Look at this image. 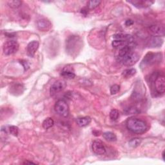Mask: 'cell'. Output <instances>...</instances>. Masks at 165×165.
Instances as JSON below:
<instances>
[{"label": "cell", "mask_w": 165, "mask_h": 165, "mask_svg": "<svg viewBox=\"0 0 165 165\" xmlns=\"http://www.w3.org/2000/svg\"><path fill=\"white\" fill-rule=\"evenodd\" d=\"M8 131L10 134H12L14 136H18L19 134V129L16 126H8Z\"/></svg>", "instance_id": "obj_28"}, {"label": "cell", "mask_w": 165, "mask_h": 165, "mask_svg": "<svg viewBox=\"0 0 165 165\" xmlns=\"http://www.w3.org/2000/svg\"><path fill=\"white\" fill-rule=\"evenodd\" d=\"M119 117V112L116 109H113L110 112V118L112 121H116Z\"/></svg>", "instance_id": "obj_26"}, {"label": "cell", "mask_w": 165, "mask_h": 165, "mask_svg": "<svg viewBox=\"0 0 165 165\" xmlns=\"http://www.w3.org/2000/svg\"><path fill=\"white\" fill-rule=\"evenodd\" d=\"M92 150L96 155H104L106 153V148L103 142L100 140H95L92 142Z\"/></svg>", "instance_id": "obj_9"}, {"label": "cell", "mask_w": 165, "mask_h": 165, "mask_svg": "<svg viewBox=\"0 0 165 165\" xmlns=\"http://www.w3.org/2000/svg\"><path fill=\"white\" fill-rule=\"evenodd\" d=\"M163 43V39L161 37L152 36L148 41V45L150 47H160Z\"/></svg>", "instance_id": "obj_13"}, {"label": "cell", "mask_w": 165, "mask_h": 165, "mask_svg": "<svg viewBox=\"0 0 165 165\" xmlns=\"http://www.w3.org/2000/svg\"><path fill=\"white\" fill-rule=\"evenodd\" d=\"M39 48V43L38 41H32L31 42H30L27 47V55L30 57V58H33L38 50Z\"/></svg>", "instance_id": "obj_11"}, {"label": "cell", "mask_w": 165, "mask_h": 165, "mask_svg": "<svg viewBox=\"0 0 165 165\" xmlns=\"http://www.w3.org/2000/svg\"><path fill=\"white\" fill-rule=\"evenodd\" d=\"M23 164H36V163H34V162H32V161H26L25 162H23Z\"/></svg>", "instance_id": "obj_34"}, {"label": "cell", "mask_w": 165, "mask_h": 165, "mask_svg": "<svg viewBox=\"0 0 165 165\" xmlns=\"http://www.w3.org/2000/svg\"><path fill=\"white\" fill-rule=\"evenodd\" d=\"M61 75L63 78H66V79H69V80H71V79H74L75 75V74L69 69V67H65L63 69V71L61 73Z\"/></svg>", "instance_id": "obj_19"}, {"label": "cell", "mask_w": 165, "mask_h": 165, "mask_svg": "<svg viewBox=\"0 0 165 165\" xmlns=\"http://www.w3.org/2000/svg\"><path fill=\"white\" fill-rule=\"evenodd\" d=\"M81 47L82 41L78 36H71L66 41V50L71 56L78 54Z\"/></svg>", "instance_id": "obj_2"}, {"label": "cell", "mask_w": 165, "mask_h": 165, "mask_svg": "<svg viewBox=\"0 0 165 165\" xmlns=\"http://www.w3.org/2000/svg\"><path fill=\"white\" fill-rule=\"evenodd\" d=\"M164 152H162V159H163V160L164 159Z\"/></svg>", "instance_id": "obj_35"}, {"label": "cell", "mask_w": 165, "mask_h": 165, "mask_svg": "<svg viewBox=\"0 0 165 165\" xmlns=\"http://www.w3.org/2000/svg\"><path fill=\"white\" fill-rule=\"evenodd\" d=\"M66 86H67V83L63 80H58L54 82L50 89L51 95L54 96L55 95L61 92L65 89Z\"/></svg>", "instance_id": "obj_8"}, {"label": "cell", "mask_w": 165, "mask_h": 165, "mask_svg": "<svg viewBox=\"0 0 165 165\" xmlns=\"http://www.w3.org/2000/svg\"><path fill=\"white\" fill-rule=\"evenodd\" d=\"M19 49V44L17 41L10 40L7 41L3 45V52L6 56L14 54L18 52Z\"/></svg>", "instance_id": "obj_7"}, {"label": "cell", "mask_w": 165, "mask_h": 165, "mask_svg": "<svg viewBox=\"0 0 165 165\" xmlns=\"http://www.w3.org/2000/svg\"><path fill=\"white\" fill-rule=\"evenodd\" d=\"M137 8H146L153 3V2L150 1H142V0H136V1L128 2Z\"/></svg>", "instance_id": "obj_16"}, {"label": "cell", "mask_w": 165, "mask_h": 165, "mask_svg": "<svg viewBox=\"0 0 165 165\" xmlns=\"http://www.w3.org/2000/svg\"><path fill=\"white\" fill-rule=\"evenodd\" d=\"M112 45L114 48L119 49L122 48L123 47H125L126 45H135V42L131 43V42L126 41L114 39L112 43Z\"/></svg>", "instance_id": "obj_14"}, {"label": "cell", "mask_w": 165, "mask_h": 165, "mask_svg": "<svg viewBox=\"0 0 165 165\" xmlns=\"http://www.w3.org/2000/svg\"><path fill=\"white\" fill-rule=\"evenodd\" d=\"M8 5L10 7L13 8H18L21 5V2L18 0H14V1H10L8 2Z\"/></svg>", "instance_id": "obj_27"}, {"label": "cell", "mask_w": 165, "mask_h": 165, "mask_svg": "<svg viewBox=\"0 0 165 165\" xmlns=\"http://www.w3.org/2000/svg\"><path fill=\"white\" fill-rule=\"evenodd\" d=\"M5 36H7V37H9V38H12V37H14L15 36V33H6Z\"/></svg>", "instance_id": "obj_33"}, {"label": "cell", "mask_w": 165, "mask_h": 165, "mask_svg": "<svg viewBox=\"0 0 165 165\" xmlns=\"http://www.w3.org/2000/svg\"><path fill=\"white\" fill-rule=\"evenodd\" d=\"M55 111L63 117H67L69 115V107L68 104L63 100H58L54 106Z\"/></svg>", "instance_id": "obj_5"}, {"label": "cell", "mask_w": 165, "mask_h": 165, "mask_svg": "<svg viewBox=\"0 0 165 165\" xmlns=\"http://www.w3.org/2000/svg\"><path fill=\"white\" fill-rule=\"evenodd\" d=\"M51 23L46 19H41L37 21V27L41 31H47L51 27Z\"/></svg>", "instance_id": "obj_12"}, {"label": "cell", "mask_w": 165, "mask_h": 165, "mask_svg": "<svg viewBox=\"0 0 165 165\" xmlns=\"http://www.w3.org/2000/svg\"><path fill=\"white\" fill-rule=\"evenodd\" d=\"M120 90V86L118 85H114L111 88V93L112 95L116 94Z\"/></svg>", "instance_id": "obj_29"}, {"label": "cell", "mask_w": 165, "mask_h": 165, "mask_svg": "<svg viewBox=\"0 0 165 165\" xmlns=\"http://www.w3.org/2000/svg\"><path fill=\"white\" fill-rule=\"evenodd\" d=\"M161 59H162L161 54L148 52L146 55L144 59L141 61L140 66L142 69L145 68L146 67H147V66L152 65L157 62L161 61Z\"/></svg>", "instance_id": "obj_4"}, {"label": "cell", "mask_w": 165, "mask_h": 165, "mask_svg": "<svg viewBox=\"0 0 165 165\" xmlns=\"http://www.w3.org/2000/svg\"><path fill=\"white\" fill-rule=\"evenodd\" d=\"M149 32L152 36L161 37L164 36V28L162 26L159 25H151L149 27Z\"/></svg>", "instance_id": "obj_10"}, {"label": "cell", "mask_w": 165, "mask_h": 165, "mask_svg": "<svg viewBox=\"0 0 165 165\" xmlns=\"http://www.w3.org/2000/svg\"><path fill=\"white\" fill-rule=\"evenodd\" d=\"M136 74V70L134 69H128L125 70L123 73L122 75L125 78H130L131 77L134 76Z\"/></svg>", "instance_id": "obj_22"}, {"label": "cell", "mask_w": 165, "mask_h": 165, "mask_svg": "<svg viewBox=\"0 0 165 165\" xmlns=\"http://www.w3.org/2000/svg\"><path fill=\"white\" fill-rule=\"evenodd\" d=\"M20 63H21L22 65H23V67L25 70H27V69H29V64H28V62L27 61L21 60L20 61Z\"/></svg>", "instance_id": "obj_30"}, {"label": "cell", "mask_w": 165, "mask_h": 165, "mask_svg": "<svg viewBox=\"0 0 165 165\" xmlns=\"http://www.w3.org/2000/svg\"><path fill=\"white\" fill-rule=\"evenodd\" d=\"M150 78L153 82L156 92L159 94H163L165 91L164 76L160 74L155 73L152 75Z\"/></svg>", "instance_id": "obj_3"}, {"label": "cell", "mask_w": 165, "mask_h": 165, "mask_svg": "<svg viewBox=\"0 0 165 165\" xmlns=\"http://www.w3.org/2000/svg\"><path fill=\"white\" fill-rule=\"evenodd\" d=\"M10 90L11 94L18 95L21 94L22 92L24 91V86L21 83H16L10 87Z\"/></svg>", "instance_id": "obj_15"}, {"label": "cell", "mask_w": 165, "mask_h": 165, "mask_svg": "<svg viewBox=\"0 0 165 165\" xmlns=\"http://www.w3.org/2000/svg\"><path fill=\"white\" fill-rule=\"evenodd\" d=\"M101 3V2L100 1V0H91V1H89L88 2L87 8L90 10L94 9L100 5Z\"/></svg>", "instance_id": "obj_23"}, {"label": "cell", "mask_w": 165, "mask_h": 165, "mask_svg": "<svg viewBox=\"0 0 165 165\" xmlns=\"http://www.w3.org/2000/svg\"><path fill=\"white\" fill-rule=\"evenodd\" d=\"M88 9H89V8H86V7L82 8L81 10V13L83 15H84V16H86L87 14H88V12H89V11H88Z\"/></svg>", "instance_id": "obj_32"}, {"label": "cell", "mask_w": 165, "mask_h": 165, "mask_svg": "<svg viewBox=\"0 0 165 165\" xmlns=\"http://www.w3.org/2000/svg\"><path fill=\"white\" fill-rule=\"evenodd\" d=\"M139 54L134 52H131L126 56L119 58L117 60L121 64L125 66H131L136 63V62L139 60Z\"/></svg>", "instance_id": "obj_6"}, {"label": "cell", "mask_w": 165, "mask_h": 165, "mask_svg": "<svg viewBox=\"0 0 165 165\" xmlns=\"http://www.w3.org/2000/svg\"><path fill=\"white\" fill-rule=\"evenodd\" d=\"M113 38L114 39L117 40H122V41H129L131 43L135 42L134 38L130 34H116L113 36Z\"/></svg>", "instance_id": "obj_17"}, {"label": "cell", "mask_w": 165, "mask_h": 165, "mask_svg": "<svg viewBox=\"0 0 165 165\" xmlns=\"http://www.w3.org/2000/svg\"><path fill=\"white\" fill-rule=\"evenodd\" d=\"M76 122L80 127H85L90 123L91 118L89 116L79 117L76 119Z\"/></svg>", "instance_id": "obj_18"}, {"label": "cell", "mask_w": 165, "mask_h": 165, "mask_svg": "<svg viewBox=\"0 0 165 165\" xmlns=\"http://www.w3.org/2000/svg\"><path fill=\"white\" fill-rule=\"evenodd\" d=\"M103 137H104L105 139L108 141H116L117 140V137L116 136L111 132V131H106L103 134Z\"/></svg>", "instance_id": "obj_20"}, {"label": "cell", "mask_w": 165, "mask_h": 165, "mask_svg": "<svg viewBox=\"0 0 165 165\" xmlns=\"http://www.w3.org/2000/svg\"><path fill=\"white\" fill-rule=\"evenodd\" d=\"M141 143V139L139 138H134L132 139H131L128 142L129 145L132 148H136L139 147Z\"/></svg>", "instance_id": "obj_25"}, {"label": "cell", "mask_w": 165, "mask_h": 165, "mask_svg": "<svg viewBox=\"0 0 165 165\" xmlns=\"http://www.w3.org/2000/svg\"><path fill=\"white\" fill-rule=\"evenodd\" d=\"M54 124V121L53 119L51 117H48L43 121L42 126L44 128L47 130L52 127Z\"/></svg>", "instance_id": "obj_21"}, {"label": "cell", "mask_w": 165, "mask_h": 165, "mask_svg": "<svg viewBox=\"0 0 165 165\" xmlns=\"http://www.w3.org/2000/svg\"><path fill=\"white\" fill-rule=\"evenodd\" d=\"M134 24V21L131 19H128L125 22V25L126 27H130L131 25H132Z\"/></svg>", "instance_id": "obj_31"}, {"label": "cell", "mask_w": 165, "mask_h": 165, "mask_svg": "<svg viewBox=\"0 0 165 165\" xmlns=\"http://www.w3.org/2000/svg\"><path fill=\"white\" fill-rule=\"evenodd\" d=\"M126 126L131 132L136 134H142L147 130V125L145 121L136 118L130 117L126 121Z\"/></svg>", "instance_id": "obj_1"}, {"label": "cell", "mask_w": 165, "mask_h": 165, "mask_svg": "<svg viewBox=\"0 0 165 165\" xmlns=\"http://www.w3.org/2000/svg\"><path fill=\"white\" fill-rule=\"evenodd\" d=\"M124 112L126 114H137L140 112V111L137 108H136L134 106H130L125 108L124 110Z\"/></svg>", "instance_id": "obj_24"}]
</instances>
